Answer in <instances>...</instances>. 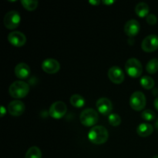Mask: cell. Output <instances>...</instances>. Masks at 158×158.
I'll return each instance as SVG.
<instances>
[{"label": "cell", "mask_w": 158, "mask_h": 158, "mask_svg": "<svg viewBox=\"0 0 158 158\" xmlns=\"http://www.w3.org/2000/svg\"><path fill=\"white\" fill-rule=\"evenodd\" d=\"M109 137L108 131L104 127L95 126L89 131L88 138L91 143L94 144H103L106 143Z\"/></svg>", "instance_id": "obj_1"}, {"label": "cell", "mask_w": 158, "mask_h": 158, "mask_svg": "<svg viewBox=\"0 0 158 158\" xmlns=\"http://www.w3.org/2000/svg\"><path fill=\"white\" fill-rule=\"evenodd\" d=\"M29 85L24 81H15L10 85L9 89V94L15 99L24 98L29 92Z\"/></svg>", "instance_id": "obj_2"}, {"label": "cell", "mask_w": 158, "mask_h": 158, "mask_svg": "<svg viewBox=\"0 0 158 158\" xmlns=\"http://www.w3.org/2000/svg\"><path fill=\"white\" fill-rule=\"evenodd\" d=\"M125 70L130 77L137 78L140 77L143 73V66L137 59L131 58L127 61L125 64Z\"/></svg>", "instance_id": "obj_3"}, {"label": "cell", "mask_w": 158, "mask_h": 158, "mask_svg": "<svg viewBox=\"0 0 158 158\" xmlns=\"http://www.w3.org/2000/svg\"><path fill=\"white\" fill-rule=\"evenodd\" d=\"M80 120L83 126L93 127L97 124L98 122V114L94 109L88 108L82 111L80 116Z\"/></svg>", "instance_id": "obj_4"}, {"label": "cell", "mask_w": 158, "mask_h": 158, "mask_svg": "<svg viewBox=\"0 0 158 158\" xmlns=\"http://www.w3.org/2000/svg\"><path fill=\"white\" fill-rule=\"evenodd\" d=\"M146 97L140 91L134 92L130 98V105L131 108L136 111H140L146 106Z\"/></svg>", "instance_id": "obj_5"}, {"label": "cell", "mask_w": 158, "mask_h": 158, "mask_svg": "<svg viewBox=\"0 0 158 158\" xmlns=\"http://www.w3.org/2000/svg\"><path fill=\"white\" fill-rule=\"evenodd\" d=\"M21 17L16 11H9L4 16V25L7 29H15L19 26Z\"/></svg>", "instance_id": "obj_6"}, {"label": "cell", "mask_w": 158, "mask_h": 158, "mask_svg": "<svg viewBox=\"0 0 158 158\" xmlns=\"http://www.w3.org/2000/svg\"><path fill=\"white\" fill-rule=\"evenodd\" d=\"M67 111L66 103L62 101H57L52 103L49 108V115L53 119H61L64 117Z\"/></svg>", "instance_id": "obj_7"}, {"label": "cell", "mask_w": 158, "mask_h": 158, "mask_svg": "<svg viewBox=\"0 0 158 158\" xmlns=\"http://www.w3.org/2000/svg\"><path fill=\"white\" fill-rule=\"evenodd\" d=\"M141 48L144 52H152L158 49V36L157 35H150L145 37L141 43Z\"/></svg>", "instance_id": "obj_8"}, {"label": "cell", "mask_w": 158, "mask_h": 158, "mask_svg": "<svg viewBox=\"0 0 158 158\" xmlns=\"http://www.w3.org/2000/svg\"><path fill=\"white\" fill-rule=\"evenodd\" d=\"M108 77L111 82L116 83V84H120V83H123L125 78L124 73L121 68L117 66L110 68L109 71H108Z\"/></svg>", "instance_id": "obj_9"}, {"label": "cell", "mask_w": 158, "mask_h": 158, "mask_svg": "<svg viewBox=\"0 0 158 158\" xmlns=\"http://www.w3.org/2000/svg\"><path fill=\"white\" fill-rule=\"evenodd\" d=\"M8 40L12 46L21 47L26 43V37L25 34L19 31H13L8 35Z\"/></svg>", "instance_id": "obj_10"}, {"label": "cell", "mask_w": 158, "mask_h": 158, "mask_svg": "<svg viewBox=\"0 0 158 158\" xmlns=\"http://www.w3.org/2000/svg\"><path fill=\"white\" fill-rule=\"evenodd\" d=\"M25 110H26V106H25L24 103L19 100H12L8 106L9 113L14 117L21 116L25 112Z\"/></svg>", "instance_id": "obj_11"}, {"label": "cell", "mask_w": 158, "mask_h": 158, "mask_svg": "<svg viewBox=\"0 0 158 158\" xmlns=\"http://www.w3.org/2000/svg\"><path fill=\"white\" fill-rule=\"evenodd\" d=\"M42 69L46 73L54 74L56 73L60 70V64L56 60L47 59V60H45L42 63Z\"/></svg>", "instance_id": "obj_12"}, {"label": "cell", "mask_w": 158, "mask_h": 158, "mask_svg": "<svg viewBox=\"0 0 158 158\" xmlns=\"http://www.w3.org/2000/svg\"><path fill=\"white\" fill-rule=\"evenodd\" d=\"M97 108L99 112L103 115H108L110 114L113 109L112 102L108 98H103L99 99L97 101Z\"/></svg>", "instance_id": "obj_13"}, {"label": "cell", "mask_w": 158, "mask_h": 158, "mask_svg": "<svg viewBox=\"0 0 158 158\" xmlns=\"http://www.w3.org/2000/svg\"><path fill=\"white\" fill-rule=\"evenodd\" d=\"M140 29V23L136 19H131L124 26V32L129 37H134L138 34Z\"/></svg>", "instance_id": "obj_14"}, {"label": "cell", "mask_w": 158, "mask_h": 158, "mask_svg": "<svg viewBox=\"0 0 158 158\" xmlns=\"http://www.w3.org/2000/svg\"><path fill=\"white\" fill-rule=\"evenodd\" d=\"M15 74L19 79H26L30 74V68L25 63H19L15 68Z\"/></svg>", "instance_id": "obj_15"}, {"label": "cell", "mask_w": 158, "mask_h": 158, "mask_svg": "<svg viewBox=\"0 0 158 158\" xmlns=\"http://www.w3.org/2000/svg\"><path fill=\"white\" fill-rule=\"evenodd\" d=\"M154 131V127L151 124L148 123H140L137 128V133L139 136L143 137H149Z\"/></svg>", "instance_id": "obj_16"}, {"label": "cell", "mask_w": 158, "mask_h": 158, "mask_svg": "<svg viewBox=\"0 0 158 158\" xmlns=\"http://www.w3.org/2000/svg\"><path fill=\"white\" fill-rule=\"evenodd\" d=\"M149 11V6L145 2H139L135 7L136 14L140 18H144L148 16Z\"/></svg>", "instance_id": "obj_17"}, {"label": "cell", "mask_w": 158, "mask_h": 158, "mask_svg": "<svg viewBox=\"0 0 158 158\" xmlns=\"http://www.w3.org/2000/svg\"><path fill=\"white\" fill-rule=\"evenodd\" d=\"M70 103L74 107H83L85 104V100L82 96L79 94H74L70 97Z\"/></svg>", "instance_id": "obj_18"}, {"label": "cell", "mask_w": 158, "mask_h": 158, "mask_svg": "<svg viewBox=\"0 0 158 158\" xmlns=\"http://www.w3.org/2000/svg\"><path fill=\"white\" fill-rule=\"evenodd\" d=\"M25 158H42V152L38 147H31L26 152Z\"/></svg>", "instance_id": "obj_19"}, {"label": "cell", "mask_w": 158, "mask_h": 158, "mask_svg": "<svg viewBox=\"0 0 158 158\" xmlns=\"http://www.w3.org/2000/svg\"><path fill=\"white\" fill-rule=\"evenodd\" d=\"M140 84L144 89H151L154 87L155 83H154V80H153V78H151V77L144 76L140 79Z\"/></svg>", "instance_id": "obj_20"}, {"label": "cell", "mask_w": 158, "mask_h": 158, "mask_svg": "<svg viewBox=\"0 0 158 158\" xmlns=\"http://www.w3.org/2000/svg\"><path fill=\"white\" fill-rule=\"evenodd\" d=\"M147 72L150 74H154L158 71V60L152 59L148 63L146 66Z\"/></svg>", "instance_id": "obj_21"}, {"label": "cell", "mask_w": 158, "mask_h": 158, "mask_svg": "<svg viewBox=\"0 0 158 158\" xmlns=\"http://www.w3.org/2000/svg\"><path fill=\"white\" fill-rule=\"evenodd\" d=\"M22 5L28 11H33L38 6V1L35 0H22Z\"/></svg>", "instance_id": "obj_22"}, {"label": "cell", "mask_w": 158, "mask_h": 158, "mask_svg": "<svg viewBox=\"0 0 158 158\" xmlns=\"http://www.w3.org/2000/svg\"><path fill=\"white\" fill-rule=\"evenodd\" d=\"M108 120H109L110 124L114 127H117L121 123V118L117 114H110L109 117H108Z\"/></svg>", "instance_id": "obj_23"}, {"label": "cell", "mask_w": 158, "mask_h": 158, "mask_svg": "<svg viewBox=\"0 0 158 158\" xmlns=\"http://www.w3.org/2000/svg\"><path fill=\"white\" fill-rule=\"evenodd\" d=\"M155 113L151 110H146L143 111L141 114V117L143 120H147V121H151L155 119Z\"/></svg>", "instance_id": "obj_24"}, {"label": "cell", "mask_w": 158, "mask_h": 158, "mask_svg": "<svg viewBox=\"0 0 158 158\" xmlns=\"http://www.w3.org/2000/svg\"><path fill=\"white\" fill-rule=\"evenodd\" d=\"M146 21L148 24L151 26H154L157 22V18L155 15L154 14H149L148 16L146 17Z\"/></svg>", "instance_id": "obj_25"}, {"label": "cell", "mask_w": 158, "mask_h": 158, "mask_svg": "<svg viewBox=\"0 0 158 158\" xmlns=\"http://www.w3.org/2000/svg\"><path fill=\"white\" fill-rule=\"evenodd\" d=\"M114 2V1H106V0H103V4L106 5V6H110V5H112Z\"/></svg>", "instance_id": "obj_26"}, {"label": "cell", "mask_w": 158, "mask_h": 158, "mask_svg": "<svg viewBox=\"0 0 158 158\" xmlns=\"http://www.w3.org/2000/svg\"><path fill=\"white\" fill-rule=\"evenodd\" d=\"M89 3H90L91 5H93V6H98V5L100 3V1H94V0H93V1H89Z\"/></svg>", "instance_id": "obj_27"}, {"label": "cell", "mask_w": 158, "mask_h": 158, "mask_svg": "<svg viewBox=\"0 0 158 158\" xmlns=\"http://www.w3.org/2000/svg\"><path fill=\"white\" fill-rule=\"evenodd\" d=\"M1 110V117H2L3 116H4V114H6V109H5V107L3 106H1V110Z\"/></svg>", "instance_id": "obj_28"}, {"label": "cell", "mask_w": 158, "mask_h": 158, "mask_svg": "<svg viewBox=\"0 0 158 158\" xmlns=\"http://www.w3.org/2000/svg\"><path fill=\"white\" fill-rule=\"evenodd\" d=\"M154 106H155L156 110L158 111V97H157L155 100H154Z\"/></svg>", "instance_id": "obj_29"}, {"label": "cell", "mask_w": 158, "mask_h": 158, "mask_svg": "<svg viewBox=\"0 0 158 158\" xmlns=\"http://www.w3.org/2000/svg\"><path fill=\"white\" fill-rule=\"evenodd\" d=\"M155 127L158 130V119L157 120V121H156V123H155Z\"/></svg>", "instance_id": "obj_30"}, {"label": "cell", "mask_w": 158, "mask_h": 158, "mask_svg": "<svg viewBox=\"0 0 158 158\" xmlns=\"http://www.w3.org/2000/svg\"><path fill=\"white\" fill-rule=\"evenodd\" d=\"M153 158H158V155L154 156V157H153Z\"/></svg>", "instance_id": "obj_31"}]
</instances>
